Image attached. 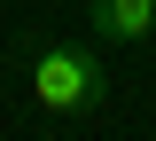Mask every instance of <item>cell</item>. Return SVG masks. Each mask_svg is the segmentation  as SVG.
<instances>
[{
  "mask_svg": "<svg viewBox=\"0 0 156 141\" xmlns=\"http://www.w3.org/2000/svg\"><path fill=\"white\" fill-rule=\"evenodd\" d=\"M31 102L47 118H86L109 102V71L94 47H39L31 55Z\"/></svg>",
  "mask_w": 156,
  "mask_h": 141,
  "instance_id": "6da1fadb",
  "label": "cell"
},
{
  "mask_svg": "<svg viewBox=\"0 0 156 141\" xmlns=\"http://www.w3.org/2000/svg\"><path fill=\"white\" fill-rule=\"evenodd\" d=\"M86 32L117 47H140L156 39V0H86Z\"/></svg>",
  "mask_w": 156,
  "mask_h": 141,
  "instance_id": "7a4b0ae2",
  "label": "cell"
}]
</instances>
